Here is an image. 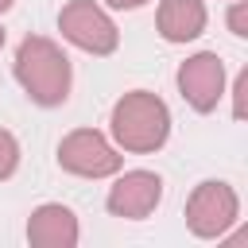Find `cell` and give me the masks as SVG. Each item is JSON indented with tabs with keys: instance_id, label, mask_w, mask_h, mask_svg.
Returning a JSON list of instances; mask_svg holds the SVG:
<instances>
[{
	"instance_id": "obj_15",
	"label": "cell",
	"mask_w": 248,
	"mask_h": 248,
	"mask_svg": "<svg viewBox=\"0 0 248 248\" xmlns=\"http://www.w3.org/2000/svg\"><path fill=\"white\" fill-rule=\"evenodd\" d=\"M0 46H4V27H0Z\"/></svg>"
},
{
	"instance_id": "obj_4",
	"label": "cell",
	"mask_w": 248,
	"mask_h": 248,
	"mask_svg": "<svg viewBox=\"0 0 248 248\" xmlns=\"http://www.w3.org/2000/svg\"><path fill=\"white\" fill-rule=\"evenodd\" d=\"M58 31H62V39L66 43H74L78 50H85V54H112L116 46H120V31H116V23L105 16V8L101 4H93V0H70L62 12H58Z\"/></svg>"
},
{
	"instance_id": "obj_5",
	"label": "cell",
	"mask_w": 248,
	"mask_h": 248,
	"mask_svg": "<svg viewBox=\"0 0 248 248\" xmlns=\"http://www.w3.org/2000/svg\"><path fill=\"white\" fill-rule=\"evenodd\" d=\"M58 167L78 178H108L124 167V155L97 128H78L58 143Z\"/></svg>"
},
{
	"instance_id": "obj_11",
	"label": "cell",
	"mask_w": 248,
	"mask_h": 248,
	"mask_svg": "<svg viewBox=\"0 0 248 248\" xmlns=\"http://www.w3.org/2000/svg\"><path fill=\"white\" fill-rule=\"evenodd\" d=\"M232 116L236 120L248 116V70H240L236 81H232Z\"/></svg>"
},
{
	"instance_id": "obj_8",
	"label": "cell",
	"mask_w": 248,
	"mask_h": 248,
	"mask_svg": "<svg viewBox=\"0 0 248 248\" xmlns=\"http://www.w3.org/2000/svg\"><path fill=\"white\" fill-rule=\"evenodd\" d=\"M81 236L78 229V217L70 205H58V202H46L31 213L27 221V240L35 248H74Z\"/></svg>"
},
{
	"instance_id": "obj_2",
	"label": "cell",
	"mask_w": 248,
	"mask_h": 248,
	"mask_svg": "<svg viewBox=\"0 0 248 248\" xmlns=\"http://www.w3.org/2000/svg\"><path fill=\"white\" fill-rule=\"evenodd\" d=\"M108 128H112V140L120 151H132V155H151L167 143L170 136V112L167 105L147 93V89H132L124 93L116 105H112V116H108Z\"/></svg>"
},
{
	"instance_id": "obj_3",
	"label": "cell",
	"mask_w": 248,
	"mask_h": 248,
	"mask_svg": "<svg viewBox=\"0 0 248 248\" xmlns=\"http://www.w3.org/2000/svg\"><path fill=\"white\" fill-rule=\"evenodd\" d=\"M236 213H240V198L229 182L221 178H205L194 186V194L186 198V225L194 236L202 240H217L225 236L232 225H236Z\"/></svg>"
},
{
	"instance_id": "obj_9",
	"label": "cell",
	"mask_w": 248,
	"mask_h": 248,
	"mask_svg": "<svg viewBox=\"0 0 248 248\" xmlns=\"http://www.w3.org/2000/svg\"><path fill=\"white\" fill-rule=\"evenodd\" d=\"M205 4L202 0H159L155 27L167 43H190L205 31Z\"/></svg>"
},
{
	"instance_id": "obj_13",
	"label": "cell",
	"mask_w": 248,
	"mask_h": 248,
	"mask_svg": "<svg viewBox=\"0 0 248 248\" xmlns=\"http://www.w3.org/2000/svg\"><path fill=\"white\" fill-rule=\"evenodd\" d=\"M108 8H116V12H132V8H143L147 0H105Z\"/></svg>"
},
{
	"instance_id": "obj_7",
	"label": "cell",
	"mask_w": 248,
	"mask_h": 248,
	"mask_svg": "<svg viewBox=\"0 0 248 248\" xmlns=\"http://www.w3.org/2000/svg\"><path fill=\"white\" fill-rule=\"evenodd\" d=\"M120 174V170H116ZM163 198V178L155 170H124L112 186H108V213L112 217H124V221H143Z\"/></svg>"
},
{
	"instance_id": "obj_6",
	"label": "cell",
	"mask_w": 248,
	"mask_h": 248,
	"mask_svg": "<svg viewBox=\"0 0 248 248\" xmlns=\"http://www.w3.org/2000/svg\"><path fill=\"white\" fill-rule=\"evenodd\" d=\"M178 93L194 112H213L225 97V62L213 50L190 54L178 66Z\"/></svg>"
},
{
	"instance_id": "obj_10",
	"label": "cell",
	"mask_w": 248,
	"mask_h": 248,
	"mask_svg": "<svg viewBox=\"0 0 248 248\" xmlns=\"http://www.w3.org/2000/svg\"><path fill=\"white\" fill-rule=\"evenodd\" d=\"M16 167H19V143H16V136H12V132H4V128H0V182H4V178H12V174H16Z\"/></svg>"
},
{
	"instance_id": "obj_12",
	"label": "cell",
	"mask_w": 248,
	"mask_h": 248,
	"mask_svg": "<svg viewBox=\"0 0 248 248\" xmlns=\"http://www.w3.org/2000/svg\"><path fill=\"white\" fill-rule=\"evenodd\" d=\"M229 31L232 35H248V0H232V8H229Z\"/></svg>"
},
{
	"instance_id": "obj_1",
	"label": "cell",
	"mask_w": 248,
	"mask_h": 248,
	"mask_svg": "<svg viewBox=\"0 0 248 248\" xmlns=\"http://www.w3.org/2000/svg\"><path fill=\"white\" fill-rule=\"evenodd\" d=\"M70 58L62 54V46L46 35H27L16 50V81L23 85V93L43 105L54 108L70 97Z\"/></svg>"
},
{
	"instance_id": "obj_14",
	"label": "cell",
	"mask_w": 248,
	"mask_h": 248,
	"mask_svg": "<svg viewBox=\"0 0 248 248\" xmlns=\"http://www.w3.org/2000/svg\"><path fill=\"white\" fill-rule=\"evenodd\" d=\"M12 4H16V0H0V16H4V12L12 8Z\"/></svg>"
}]
</instances>
